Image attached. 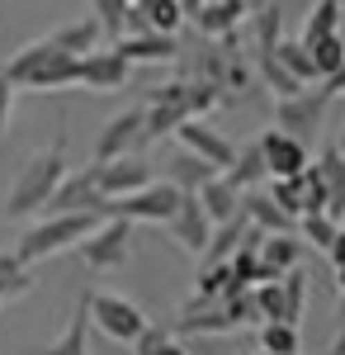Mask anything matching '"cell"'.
<instances>
[{
    "instance_id": "obj_1",
    "label": "cell",
    "mask_w": 345,
    "mask_h": 355,
    "mask_svg": "<svg viewBox=\"0 0 345 355\" xmlns=\"http://www.w3.org/2000/svg\"><path fill=\"white\" fill-rule=\"evenodd\" d=\"M222 105V95L213 90V85L194 81V76H180V81H166L152 90V100L142 105V133L147 142H161L166 133H175L180 123L189 119H204Z\"/></svg>"
},
{
    "instance_id": "obj_2",
    "label": "cell",
    "mask_w": 345,
    "mask_h": 355,
    "mask_svg": "<svg viewBox=\"0 0 345 355\" xmlns=\"http://www.w3.org/2000/svg\"><path fill=\"white\" fill-rule=\"evenodd\" d=\"M5 76L15 90H38V95H53V90H67V85H80V57L53 48L48 38H33L24 43L10 62H0Z\"/></svg>"
},
{
    "instance_id": "obj_3",
    "label": "cell",
    "mask_w": 345,
    "mask_h": 355,
    "mask_svg": "<svg viewBox=\"0 0 345 355\" xmlns=\"http://www.w3.org/2000/svg\"><path fill=\"white\" fill-rule=\"evenodd\" d=\"M67 175V142H53V147H38L10 180V194H5V218H33L48 209L53 190Z\"/></svg>"
},
{
    "instance_id": "obj_4",
    "label": "cell",
    "mask_w": 345,
    "mask_h": 355,
    "mask_svg": "<svg viewBox=\"0 0 345 355\" xmlns=\"http://www.w3.org/2000/svg\"><path fill=\"white\" fill-rule=\"evenodd\" d=\"M95 223H100V214H48V218L28 223L24 232H19L15 256L24 261L28 270H33L38 261H48V256H57V251L80 246L90 232H95Z\"/></svg>"
},
{
    "instance_id": "obj_5",
    "label": "cell",
    "mask_w": 345,
    "mask_h": 355,
    "mask_svg": "<svg viewBox=\"0 0 345 355\" xmlns=\"http://www.w3.org/2000/svg\"><path fill=\"white\" fill-rule=\"evenodd\" d=\"M189 71H194V81L213 85V90L222 95V105L237 100V95H251V85H256V71L232 53V43H209V48H199L194 62H189Z\"/></svg>"
},
{
    "instance_id": "obj_6",
    "label": "cell",
    "mask_w": 345,
    "mask_h": 355,
    "mask_svg": "<svg viewBox=\"0 0 345 355\" xmlns=\"http://www.w3.org/2000/svg\"><path fill=\"white\" fill-rule=\"evenodd\" d=\"M85 313H90V327L105 331L109 341H123V346H133L137 336L147 331V322H152L133 299L109 294V289H90V294H85Z\"/></svg>"
},
{
    "instance_id": "obj_7",
    "label": "cell",
    "mask_w": 345,
    "mask_h": 355,
    "mask_svg": "<svg viewBox=\"0 0 345 355\" xmlns=\"http://www.w3.org/2000/svg\"><path fill=\"white\" fill-rule=\"evenodd\" d=\"M180 199H185V194L175 190V185H166V180H152V185H142L137 194H123V199H109V204H105V218L157 223V227H166V223L175 218Z\"/></svg>"
},
{
    "instance_id": "obj_8",
    "label": "cell",
    "mask_w": 345,
    "mask_h": 355,
    "mask_svg": "<svg viewBox=\"0 0 345 355\" xmlns=\"http://www.w3.org/2000/svg\"><path fill=\"white\" fill-rule=\"evenodd\" d=\"M326 105H331L326 85H317V90L303 85V90H293L284 100H274V128L298 137V142H308V137H317L321 119H326Z\"/></svg>"
},
{
    "instance_id": "obj_9",
    "label": "cell",
    "mask_w": 345,
    "mask_h": 355,
    "mask_svg": "<svg viewBox=\"0 0 345 355\" xmlns=\"http://www.w3.org/2000/svg\"><path fill=\"white\" fill-rule=\"evenodd\" d=\"M80 261L90 266V270H118L123 261H128V251H133V223L128 218H100L95 223V232L76 246Z\"/></svg>"
},
{
    "instance_id": "obj_10",
    "label": "cell",
    "mask_w": 345,
    "mask_h": 355,
    "mask_svg": "<svg viewBox=\"0 0 345 355\" xmlns=\"http://www.w3.org/2000/svg\"><path fill=\"white\" fill-rule=\"evenodd\" d=\"M105 204L109 199L95 185V166H85V171H67L62 175V185L48 199V214H100L105 218Z\"/></svg>"
},
{
    "instance_id": "obj_11",
    "label": "cell",
    "mask_w": 345,
    "mask_h": 355,
    "mask_svg": "<svg viewBox=\"0 0 345 355\" xmlns=\"http://www.w3.org/2000/svg\"><path fill=\"white\" fill-rule=\"evenodd\" d=\"M269 199L289 214V218H308V214H326V190H321V175H317V162L308 166L303 175L293 180H274Z\"/></svg>"
},
{
    "instance_id": "obj_12",
    "label": "cell",
    "mask_w": 345,
    "mask_h": 355,
    "mask_svg": "<svg viewBox=\"0 0 345 355\" xmlns=\"http://www.w3.org/2000/svg\"><path fill=\"white\" fill-rule=\"evenodd\" d=\"M147 147V133H142V105L137 110L114 114L105 128H100V142H95V162H114V157H137Z\"/></svg>"
},
{
    "instance_id": "obj_13",
    "label": "cell",
    "mask_w": 345,
    "mask_h": 355,
    "mask_svg": "<svg viewBox=\"0 0 345 355\" xmlns=\"http://www.w3.org/2000/svg\"><path fill=\"white\" fill-rule=\"evenodd\" d=\"M256 142H260V157H265L269 180H293V175H303V171L312 166V152H308V142H298V137L279 133V128L260 133Z\"/></svg>"
},
{
    "instance_id": "obj_14",
    "label": "cell",
    "mask_w": 345,
    "mask_h": 355,
    "mask_svg": "<svg viewBox=\"0 0 345 355\" xmlns=\"http://www.w3.org/2000/svg\"><path fill=\"white\" fill-rule=\"evenodd\" d=\"M175 137H180V147H185V152H194L199 162H209L218 175H222V171L232 166V157H237V147L218 133L209 119H189V123H180V128H175Z\"/></svg>"
},
{
    "instance_id": "obj_15",
    "label": "cell",
    "mask_w": 345,
    "mask_h": 355,
    "mask_svg": "<svg viewBox=\"0 0 345 355\" xmlns=\"http://www.w3.org/2000/svg\"><path fill=\"white\" fill-rule=\"evenodd\" d=\"M95 166V185L105 199H123V194H137L142 185H152V166L142 157H114V162H90Z\"/></svg>"
},
{
    "instance_id": "obj_16",
    "label": "cell",
    "mask_w": 345,
    "mask_h": 355,
    "mask_svg": "<svg viewBox=\"0 0 345 355\" xmlns=\"http://www.w3.org/2000/svg\"><path fill=\"white\" fill-rule=\"evenodd\" d=\"M128 76H133V67L114 53V48H95V53L80 57V85L95 90V95H114V90H123Z\"/></svg>"
},
{
    "instance_id": "obj_17",
    "label": "cell",
    "mask_w": 345,
    "mask_h": 355,
    "mask_svg": "<svg viewBox=\"0 0 345 355\" xmlns=\"http://www.w3.org/2000/svg\"><path fill=\"white\" fill-rule=\"evenodd\" d=\"M166 232H170V242L180 246V251L204 256V246H209V237H213V223H209V214H204V204H199L194 194H185L180 209H175V218L166 223Z\"/></svg>"
},
{
    "instance_id": "obj_18",
    "label": "cell",
    "mask_w": 345,
    "mask_h": 355,
    "mask_svg": "<svg viewBox=\"0 0 345 355\" xmlns=\"http://www.w3.org/2000/svg\"><path fill=\"white\" fill-rule=\"evenodd\" d=\"M114 53L128 67H142V62H175L185 48L175 33H123V38H114Z\"/></svg>"
},
{
    "instance_id": "obj_19",
    "label": "cell",
    "mask_w": 345,
    "mask_h": 355,
    "mask_svg": "<svg viewBox=\"0 0 345 355\" xmlns=\"http://www.w3.org/2000/svg\"><path fill=\"white\" fill-rule=\"evenodd\" d=\"M241 214H246V223H251L260 237H289V232H298V218H289L265 190H246L241 194Z\"/></svg>"
},
{
    "instance_id": "obj_20",
    "label": "cell",
    "mask_w": 345,
    "mask_h": 355,
    "mask_svg": "<svg viewBox=\"0 0 345 355\" xmlns=\"http://www.w3.org/2000/svg\"><path fill=\"white\" fill-rule=\"evenodd\" d=\"M213 175H218V171H213L209 162H199L194 152H185V147H175V152L161 162V180H166V185H175L180 194H199Z\"/></svg>"
},
{
    "instance_id": "obj_21",
    "label": "cell",
    "mask_w": 345,
    "mask_h": 355,
    "mask_svg": "<svg viewBox=\"0 0 345 355\" xmlns=\"http://www.w3.org/2000/svg\"><path fill=\"white\" fill-rule=\"evenodd\" d=\"M241 15H246V5H232V0H209L189 24L199 28V38H209V43H237V24Z\"/></svg>"
},
{
    "instance_id": "obj_22",
    "label": "cell",
    "mask_w": 345,
    "mask_h": 355,
    "mask_svg": "<svg viewBox=\"0 0 345 355\" xmlns=\"http://www.w3.org/2000/svg\"><path fill=\"white\" fill-rule=\"evenodd\" d=\"M194 199L204 204V214H209L213 227H218V223H232V218L241 214V190L227 180V175H213V180H209L199 194H194Z\"/></svg>"
},
{
    "instance_id": "obj_23",
    "label": "cell",
    "mask_w": 345,
    "mask_h": 355,
    "mask_svg": "<svg viewBox=\"0 0 345 355\" xmlns=\"http://www.w3.org/2000/svg\"><path fill=\"white\" fill-rule=\"evenodd\" d=\"M24 355H90V313H85V294H80L71 322L62 327V336L48 341V346H38V351H24Z\"/></svg>"
},
{
    "instance_id": "obj_24",
    "label": "cell",
    "mask_w": 345,
    "mask_h": 355,
    "mask_svg": "<svg viewBox=\"0 0 345 355\" xmlns=\"http://www.w3.org/2000/svg\"><path fill=\"white\" fill-rule=\"evenodd\" d=\"M317 175H321V190H326V218L345 223V162L336 147H326L317 157Z\"/></svg>"
},
{
    "instance_id": "obj_25",
    "label": "cell",
    "mask_w": 345,
    "mask_h": 355,
    "mask_svg": "<svg viewBox=\"0 0 345 355\" xmlns=\"http://www.w3.org/2000/svg\"><path fill=\"white\" fill-rule=\"evenodd\" d=\"M260 266H265L269 279H279V275L298 270V261H303V237L289 232V237H260Z\"/></svg>"
},
{
    "instance_id": "obj_26",
    "label": "cell",
    "mask_w": 345,
    "mask_h": 355,
    "mask_svg": "<svg viewBox=\"0 0 345 355\" xmlns=\"http://www.w3.org/2000/svg\"><path fill=\"white\" fill-rule=\"evenodd\" d=\"M232 185H237L241 194L246 190H260L269 180V171H265V157H260V142H246V147H237V157H232V166L222 171Z\"/></svg>"
},
{
    "instance_id": "obj_27",
    "label": "cell",
    "mask_w": 345,
    "mask_h": 355,
    "mask_svg": "<svg viewBox=\"0 0 345 355\" xmlns=\"http://www.w3.org/2000/svg\"><path fill=\"white\" fill-rule=\"evenodd\" d=\"M100 24L95 19H76V24H62V28H53L48 33V43L53 48H62V53H71V57H85V53H95L100 48Z\"/></svg>"
},
{
    "instance_id": "obj_28",
    "label": "cell",
    "mask_w": 345,
    "mask_h": 355,
    "mask_svg": "<svg viewBox=\"0 0 345 355\" xmlns=\"http://www.w3.org/2000/svg\"><path fill=\"white\" fill-rule=\"evenodd\" d=\"M269 57H274V62H279L298 85H312V81H317V67H312L308 43H298V38H279V43L269 48Z\"/></svg>"
},
{
    "instance_id": "obj_29",
    "label": "cell",
    "mask_w": 345,
    "mask_h": 355,
    "mask_svg": "<svg viewBox=\"0 0 345 355\" xmlns=\"http://www.w3.org/2000/svg\"><path fill=\"white\" fill-rule=\"evenodd\" d=\"M279 38H284V10H279L274 0L256 5V15H251V48H256V53H269Z\"/></svg>"
},
{
    "instance_id": "obj_30",
    "label": "cell",
    "mask_w": 345,
    "mask_h": 355,
    "mask_svg": "<svg viewBox=\"0 0 345 355\" xmlns=\"http://www.w3.org/2000/svg\"><path fill=\"white\" fill-rule=\"evenodd\" d=\"M28 289H33V270H28L15 251H0V308L15 303V299H24Z\"/></svg>"
},
{
    "instance_id": "obj_31",
    "label": "cell",
    "mask_w": 345,
    "mask_h": 355,
    "mask_svg": "<svg viewBox=\"0 0 345 355\" xmlns=\"http://www.w3.org/2000/svg\"><path fill=\"white\" fill-rule=\"evenodd\" d=\"M341 0H317L312 5V15H308V24H303V38L298 43H317V38H326V33H341Z\"/></svg>"
},
{
    "instance_id": "obj_32",
    "label": "cell",
    "mask_w": 345,
    "mask_h": 355,
    "mask_svg": "<svg viewBox=\"0 0 345 355\" xmlns=\"http://www.w3.org/2000/svg\"><path fill=\"white\" fill-rule=\"evenodd\" d=\"M260 351L265 355H298L303 351V336L289 322H260Z\"/></svg>"
},
{
    "instance_id": "obj_33",
    "label": "cell",
    "mask_w": 345,
    "mask_h": 355,
    "mask_svg": "<svg viewBox=\"0 0 345 355\" xmlns=\"http://www.w3.org/2000/svg\"><path fill=\"white\" fill-rule=\"evenodd\" d=\"M308 53H312V67H317V81H326V76L345 62V38L341 33H326V38H317V43H308Z\"/></svg>"
},
{
    "instance_id": "obj_34",
    "label": "cell",
    "mask_w": 345,
    "mask_h": 355,
    "mask_svg": "<svg viewBox=\"0 0 345 355\" xmlns=\"http://www.w3.org/2000/svg\"><path fill=\"white\" fill-rule=\"evenodd\" d=\"M336 232H341V223L326 218V214H308V218H298V237H303V246L312 242L317 251H326V246L336 242Z\"/></svg>"
},
{
    "instance_id": "obj_35",
    "label": "cell",
    "mask_w": 345,
    "mask_h": 355,
    "mask_svg": "<svg viewBox=\"0 0 345 355\" xmlns=\"http://www.w3.org/2000/svg\"><path fill=\"white\" fill-rule=\"evenodd\" d=\"M142 10H147L152 33H180V24H185V15H180V5H175V0H147Z\"/></svg>"
},
{
    "instance_id": "obj_36",
    "label": "cell",
    "mask_w": 345,
    "mask_h": 355,
    "mask_svg": "<svg viewBox=\"0 0 345 355\" xmlns=\"http://www.w3.org/2000/svg\"><path fill=\"white\" fill-rule=\"evenodd\" d=\"M90 10H95V24L105 38H118L123 33V15H128V0H90Z\"/></svg>"
},
{
    "instance_id": "obj_37",
    "label": "cell",
    "mask_w": 345,
    "mask_h": 355,
    "mask_svg": "<svg viewBox=\"0 0 345 355\" xmlns=\"http://www.w3.org/2000/svg\"><path fill=\"white\" fill-rule=\"evenodd\" d=\"M166 341H170V331L157 327V322H147V331H142V336L133 341V351H137V355H157L161 346H166Z\"/></svg>"
},
{
    "instance_id": "obj_38",
    "label": "cell",
    "mask_w": 345,
    "mask_h": 355,
    "mask_svg": "<svg viewBox=\"0 0 345 355\" xmlns=\"http://www.w3.org/2000/svg\"><path fill=\"white\" fill-rule=\"evenodd\" d=\"M10 110H15V85H10L5 67H0V133L10 128Z\"/></svg>"
},
{
    "instance_id": "obj_39",
    "label": "cell",
    "mask_w": 345,
    "mask_h": 355,
    "mask_svg": "<svg viewBox=\"0 0 345 355\" xmlns=\"http://www.w3.org/2000/svg\"><path fill=\"white\" fill-rule=\"evenodd\" d=\"M326 261H331V270H336V266H345V227L336 232V242L326 246Z\"/></svg>"
},
{
    "instance_id": "obj_40",
    "label": "cell",
    "mask_w": 345,
    "mask_h": 355,
    "mask_svg": "<svg viewBox=\"0 0 345 355\" xmlns=\"http://www.w3.org/2000/svg\"><path fill=\"white\" fill-rule=\"evenodd\" d=\"M321 85H326V95H345V62H341V67H336V71H331Z\"/></svg>"
},
{
    "instance_id": "obj_41",
    "label": "cell",
    "mask_w": 345,
    "mask_h": 355,
    "mask_svg": "<svg viewBox=\"0 0 345 355\" xmlns=\"http://www.w3.org/2000/svg\"><path fill=\"white\" fill-rule=\"evenodd\" d=\"M175 5H180V15H185V19H194V15H199L209 0H175Z\"/></svg>"
},
{
    "instance_id": "obj_42",
    "label": "cell",
    "mask_w": 345,
    "mask_h": 355,
    "mask_svg": "<svg viewBox=\"0 0 345 355\" xmlns=\"http://www.w3.org/2000/svg\"><path fill=\"white\" fill-rule=\"evenodd\" d=\"M157 355H189V346H185V341H175V336H170V341H166V346H161Z\"/></svg>"
},
{
    "instance_id": "obj_43",
    "label": "cell",
    "mask_w": 345,
    "mask_h": 355,
    "mask_svg": "<svg viewBox=\"0 0 345 355\" xmlns=\"http://www.w3.org/2000/svg\"><path fill=\"white\" fill-rule=\"evenodd\" d=\"M326 355H345V322L336 327V341H331V351H326Z\"/></svg>"
},
{
    "instance_id": "obj_44",
    "label": "cell",
    "mask_w": 345,
    "mask_h": 355,
    "mask_svg": "<svg viewBox=\"0 0 345 355\" xmlns=\"http://www.w3.org/2000/svg\"><path fill=\"white\" fill-rule=\"evenodd\" d=\"M336 289L345 294V266H336Z\"/></svg>"
},
{
    "instance_id": "obj_45",
    "label": "cell",
    "mask_w": 345,
    "mask_h": 355,
    "mask_svg": "<svg viewBox=\"0 0 345 355\" xmlns=\"http://www.w3.org/2000/svg\"><path fill=\"white\" fill-rule=\"evenodd\" d=\"M336 318H341V322H345V294H341V308H336Z\"/></svg>"
},
{
    "instance_id": "obj_46",
    "label": "cell",
    "mask_w": 345,
    "mask_h": 355,
    "mask_svg": "<svg viewBox=\"0 0 345 355\" xmlns=\"http://www.w3.org/2000/svg\"><path fill=\"white\" fill-rule=\"evenodd\" d=\"M336 152H341V162H345V133H341V142H336Z\"/></svg>"
},
{
    "instance_id": "obj_47",
    "label": "cell",
    "mask_w": 345,
    "mask_h": 355,
    "mask_svg": "<svg viewBox=\"0 0 345 355\" xmlns=\"http://www.w3.org/2000/svg\"><path fill=\"white\" fill-rule=\"evenodd\" d=\"M232 5H251V0H232Z\"/></svg>"
},
{
    "instance_id": "obj_48",
    "label": "cell",
    "mask_w": 345,
    "mask_h": 355,
    "mask_svg": "<svg viewBox=\"0 0 345 355\" xmlns=\"http://www.w3.org/2000/svg\"><path fill=\"white\" fill-rule=\"evenodd\" d=\"M341 10H345V0H341Z\"/></svg>"
},
{
    "instance_id": "obj_49",
    "label": "cell",
    "mask_w": 345,
    "mask_h": 355,
    "mask_svg": "<svg viewBox=\"0 0 345 355\" xmlns=\"http://www.w3.org/2000/svg\"><path fill=\"white\" fill-rule=\"evenodd\" d=\"M341 227H345V223H341Z\"/></svg>"
},
{
    "instance_id": "obj_50",
    "label": "cell",
    "mask_w": 345,
    "mask_h": 355,
    "mask_svg": "<svg viewBox=\"0 0 345 355\" xmlns=\"http://www.w3.org/2000/svg\"><path fill=\"white\" fill-rule=\"evenodd\" d=\"M260 355H265V351H260Z\"/></svg>"
}]
</instances>
